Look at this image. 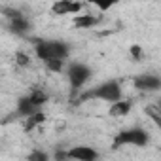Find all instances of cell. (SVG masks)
Segmentation results:
<instances>
[{
    "instance_id": "cell-12",
    "label": "cell",
    "mask_w": 161,
    "mask_h": 161,
    "mask_svg": "<svg viewBox=\"0 0 161 161\" xmlns=\"http://www.w3.org/2000/svg\"><path fill=\"white\" fill-rule=\"evenodd\" d=\"M86 4H89V6H95L99 12H108V10H112L116 4H119L121 0H84Z\"/></svg>"
},
{
    "instance_id": "cell-5",
    "label": "cell",
    "mask_w": 161,
    "mask_h": 161,
    "mask_svg": "<svg viewBox=\"0 0 161 161\" xmlns=\"http://www.w3.org/2000/svg\"><path fill=\"white\" fill-rule=\"evenodd\" d=\"M150 142V135L148 131H144L142 127H127L116 133V136L112 138V150H119L123 146H136V148H144Z\"/></svg>"
},
{
    "instance_id": "cell-13",
    "label": "cell",
    "mask_w": 161,
    "mask_h": 161,
    "mask_svg": "<svg viewBox=\"0 0 161 161\" xmlns=\"http://www.w3.org/2000/svg\"><path fill=\"white\" fill-rule=\"evenodd\" d=\"M46 121V114L40 110V112H36V114H32V116H29L27 119H25V131H32V129H36L38 125H42Z\"/></svg>"
},
{
    "instance_id": "cell-15",
    "label": "cell",
    "mask_w": 161,
    "mask_h": 161,
    "mask_svg": "<svg viewBox=\"0 0 161 161\" xmlns=\"http://www.w3.org/2000/svg\"><path fill=\"white\" fill-rule=\"evenodd\" d=\"M27 159L29 161H47L49 159V153L47 152H42V150H34V152H31L27 155Z\"/></svg>"
},
{
    "instance_id": "cell-11",
    "label": "cell",
    "mask_w": 161,
    "mask_h": 161,
    "mask_svg": "<svg viewBox=\"0 0 161 161\" xmlns=\"http://www.w3.org/2000/svg\"><path fill=\"white\" fill-rule=\"evenodd\" d=\"M131 108H133V103L131 101H125V99H119V101H116V103H112L110 104V108H108V114H110V118H125L129 112H131Z\"/></svg>"
},
{
    "instance_id": "cell-8",
    "label": "cell",
    "mask_w": 161,
    "mask_h": 161,
    "mask_svg": "<svg viewBox=\"0 0 161 161\" xmlns=\"http://www.w3.org/2000/svg\"><path fill=\"white\" fill-rule=\"evenodd\" d=\"M86 8L84 0H55L51 4L53 15H78Z\"/></svg>"
},
{
    "instance_id": "cell-18",
    "label": "cell",
    "mask_w": 161,
    "mask_h": 161,
    "mask_svg": "<svg viewBox=\"0 0 161 161\" xmlns=\"http://www.w3.org/2000/svg\"><path fill=\"white\" fill-rule=\"evenodd\" d=\"M155 104H157V106H159V108H161V97H159V99H157V101H155Z\"/></svg>"
},
{
    "instance_id": "cell-1",
    "label": "cell",
    "mask_w": 161,
    "mask_h": 161,
    "mask_svg": "<svg viewBox=\"0 0 161 161\" xmlns=\"http://www.w3.org/2000/svg\"><path fill=\"white\" fill-rule=\"evenodd\" d=\"M34 55L46 64L49 72H63L66 70V61L70 57V44L64 40L53 38H36L32 42Z\"/></svg>"
},
{
    "instance_id": "cell-3",
    "label": "cell",
    "mask_w": 161,
    "mask_h": 161,
    "mask_svg": "<svg viewBox=\"0 0 161 161\" xmlns=\"http://www.w3.org/2000/svg\"><path fill=\"white\" fill-rule=\"evenodd\" d=\"M47 101H49V95H47L42 87H32L27 95H23V97L17 99L14 116H15V118H21V119H27L29 116L40 112V110L46 106Z\"/></svg>"
},
{
    "instance_id": "cell-17",
    "label": "cell",
    "mask_w": 161,
    "mask_h": 161,
    "mask_svg": "<svg viewBox=\"0 0 161 161\" xmlns=\"http://www.w3.org/2000/svg\"><path fill=\"white\" fill-rule=\"evenodd\" d=\"M131 55H133V59L140 61V59H142V49H140V46H133V47H131Z\"/></svg>"
},
{
    "instance_id": "cell-10",
    "label": "cell",
    "mask_w": 161,
    "mask_h": 161,
    "mask_svg": "<svg viewBox=\"0 0 161 161\" xmlns=\"http://www.w3.org/2000/svg\"><path fill=\"white\" fill-rule=\"evenodd\" d=\"M99 23H101V17H97L93 14H84V12L78 14V15H74V19H72L74 29H93Z\"/></svg>"
},
{
    "instance_id": "cell-9",
    "label": "cell",
    "mask_w": 161,
    "mask_h": 161,
    "mask_svg": "<svg viewBox=\"0 0 161 161\" xmlns=\"http://www.w3.org/2000/svg\"><path fill=\"white\" fill-rule=\"evenodd\" d=\"M101 153L93 148V146H86V144H80V146H70L66 150V159H76V161H95L99 159Z\"/></svg>"
},
{
    "instance_id": "cell-7",
    "label": "cell",
    "mask_w": 161,
    "mask_h": 161,
    "mask_svg": "<svg viewBox=\"0 0 161 161\" xmlns=\"http://www.w3.org/2000/svg\"><path fill=\"white\" fill-rule=\"evenodd\" d=\"M133 86L135 89L142 93H157L161 91V76L155 72H142L133 78Z\"/></svg>"
},
{
    "instance_id": "cell-4",
    "label": "cell",
    "mask_w": 161,
    "mask_h": 161,
    "mask_svg": "<svg viewBox=\"0 0 161 161\" xmlns=\"http://www.w3.org/2000/svg\"><path fill=\"white\" fill-rule=\"evenodd\" d=\"M93 70L89 64L82 61H74L68 63L66 66V80H68V87H70V101H74L80 93L86 89V84L91 80Z\"/></svg>"
},
{
    "instance_id": "cell-16",
    "label": "cell",
    "mask_w": 161,
    "mask_h": 161,
    "mask_svg": "<svg viewBox=\"0 0 161 161\" xmlns=\"http://www.w3.org/2000/svg\"><path fill=\"white\" fill-rule=\"evenodd\" d=\"M15 64L17 66H29L31 64V57H27V53L19 51V53H15Z\"/></svg>"
},
{
    "instance_id": "cell-2",
    "label": "cell",
    "mask_w": 161,
    "mask_h": 161,
    "mask_svg": "<svg viewBox=\"0 0 161 161\" xmlns=\"http://www.w3.org/2000/svg\"><path fill=\"white\" fill-rule=\"evenodd\" d=\"M119 99H123L121 82L116 80V78H112V80L101 82V84H97V86H93L89 89H84L72 101V104H82V103H87V101H103V103L112 104V103H116Z\"/></svg>"
},
{
    "instance_id": "cell-14",
    "label": "cell",
    "mask_w": 161,
    "mask_h": 161,
    "mask_svg": "<svg viewBox=\"0 0 161 161\" xmlns=\"http://www.w3.org/2000/svg\"><path fill=\"white\" fill-rule=\"evenodd\" d=\"M144 112H146V116H148L155 125H157V129L161 131V108L153 103V104H148V106L144 108Z\"/></svg>"
},
{
    "instance_id": "cell-6",
    "label": "cell",
    "mask_w": 161,
    "mask_h": 161,
    "mask_svg": "<svg viewBox=\"0 0 161 161\" xmlns=\"http://www.w3.org/2000/svg\"><path fill=\"white\" fill-rule=\"evenodd\" d=\"M4 15H6V19H8V31H10L12 34L21 36V38L29 36L32 25H31L29 17H27L23 12H19V10H12V8H6V10H4Z\"/></svg>"
}]
</instances>
